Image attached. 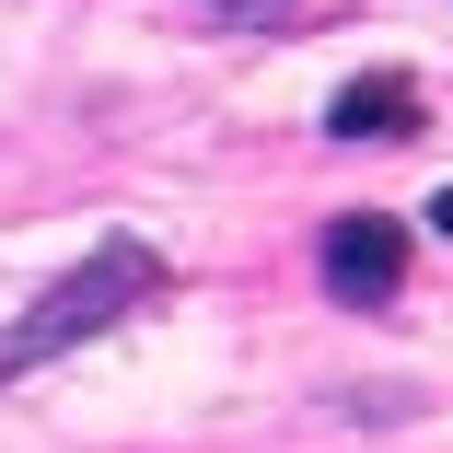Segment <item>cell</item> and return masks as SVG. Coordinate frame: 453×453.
Instances as JSON below:
<instances>
[{
    "label": "cell",
    "mask_w": 453,
    "mask_h": 453,
    "mask_svg": "<svg viewBox=\"0 0 453 453\" xmlns=\"http://www.w3.org/2000/svg\"><path fill=\"white\" fill-rule=\"evenodd\" d=\"M140 303H163V256H151L140 233H105V244L81 256L58 291H35V314H12V326H0V384L47 372L58 349L105 337V326H117V314H140Z\"/></svg>",
    "instance_id": "1"
},
{
    "label": "cell",
    "mask_w": 453,
    "mask_h": 453,
    "mask_svg": "<svg viewBox=\"0 0 453 453\" xmlns=\"http://www.w3.org/2000/svg\"><path fill=\"white\" fill-rule=\"evenodd\" d=\"M326 291H337V303H395V291H407V233H395L384 210H349V221L326 233Z\"/></svg>",
    "instance_id": "2"
},
{
    "label": "cell",
    "mask_w": 453,
    "mask_h": 453,
    "mask_svg": "<svg viewBox=\"0 0 453 453\" xmlns=\"http://www.w3.org/2000/svg\"><path fill=\"white\" fill-rule=\"evenodd\" d=\"M326 128H337V140H407V128H418V81H407V70H360V81H337Z\"/></svg>",
    "instance_id": "3"
},
{
    "label": "cell",
    "mask_w": 453,
    "mask_h": 453,
    "mask_svg": "<svg viewBox=\"0 0 453 453\" xmlns=\"http://www.w3.org/2000/svg\"><path fill=\"white\" fill-rule=\"evenodd\" d=\"M430 233H441V244H453V187H441V198H430Z\"/></svg>",
    "instance_id": "4"
},
{
    "label": "cell",
    "mask_w": 453,
    "mask_h": 453,
    "mask_svg": "<svg viewBox=\"0 0 453 453\" xmlns=\"http://www.w3.org/2000/svg\"><path fill=\"white\" fill-rule=\"evenodd\" d=\"M210 12H267V0H210Z\"/></svg>",
    "instance_id": "5"
}]
</instances>
